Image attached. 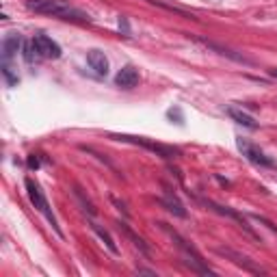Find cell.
Wrapping results in <instances>:
<instances>
[{
  "instance_id": "1",
  "label": "cell",
  "mask_w": 277,
  "mask_h": 277,
  "mask_svg": "<svg viewBox=\"0 0 277 277\" xmlns=\"http://www.w3.org/2000/svg\"><path fill=\"white\" fill-rule=\"evenodd\" d=\"M28 9L42 15H52L61 20H71V22L85 24L89 22V15L80 11L74 5H69L67 0H28Z\"/></svg>"
},
{
  "instance_id": "2",
  "label": "cell",
  "mask_w": 277,
  "mask_h": 277,
  "mask_svg": "<svg viewBox=\"0 0 277 277\" xmlns=\"http://www.w3.org/2000/svg\"><path fill=\"white\" fill-rule=\"evenodd\" d=\"M160 228L165 230L167 234H169V238L176 243V247L182 251V258H184V264L187 266H191V271H195V273H201V275H212L214 271L210 269V266L206 264V260L201 258V253L193 247V245L187 241V238H182V236L176 232V230H171L167 223H160Z\"/></svg>"
},
{
  "instance_id": "3",
  "label": "cell",
  "mask_w": 277,
  "mask_h": 277,
  "mask_svg": "<svg viewBox=\"0 0 277 277\" xmlns=\"http://www.w3.org/2000/svg\"><path fill=\"white\" fill-rule=\"evenodd\" d=\"M113 139H117V141H126V143H135V145H143L145 150L154 152V154H158L160 158H178L180 156V150L178 147H171V145H162V143H154V141H147V139H143V137H130V135H113Z\"/></svg>"
},
{
  "instance_id": "4",
  "label": "cell",
  "mask_w": 277,
  "mask_h": 277,
  "mask_svg": "<svg viewBox=\"0 0 277 277\" xmlns=\"http://www.w3.org/2000/svg\"><path fill=\"white\" fill-rule=\"evenodd\" d=\"M26 193H28V199H30V204H33V206L39 210V212H42L44 214V217L50 221V223H52V228L59 232V225H57V219H54V214L52 212H50V206H48V199L44 197V193H42V189H39L37 187V184L33 182V180H26ZM61 234V232H59Z\"/></svg>"
},
{
  "instance_id": "5",
  "label": "cell",
  "mask_w": 277,
  "mask_h": 277,
  "mask_svg": "<svg viewBox=\"0 0 277 277\" xmlns=\"http://www.w3.org/2000/svg\"><path fill=\"white\" fill-rule=\"evenodd\" d=\"M204 204H206V206L210 208V210H214V212H219V214H223V217H230V219H234L236 223H238L241 225V228L245 230V232H247L249 236H251V238H258V236H255V232L251 230V225L247 223V219H245L243 217V214H238V212H236V210H232L230 206H221V204H217V201H212V199H204Z\"/></svg>"
},
{
  "instance_id": "6",
  "label": "cell",
  "mask_w": 277,
  "mask_h": 277,
  "mask_svg": "<svg viewBox=\"0 0 277 277\" xmlns=\"http://www.w3.org/2000/svg\"><path fill=\"white\" fill-rule=\"evenodd\" d=\"M238 150L243 152V156H247V160H251L253 165H260V167H273V160L266 156V154L260 150V147H255L253 143L249 141H245V139H238Z\"/></svg>"
},
{
  "instance_id": "7",
  "label": "cell",
  "mask_w": 277,
  "mask_h": 277,
  "mask_svg": "<svg viewBox=\"0 0 277 277\" xmlns=\"http://www.w3.org/2000/svg\"><path fill=\"white\" fill-rule=\"evenodd\" d=\"M33 42H35V46H37V50H39V57L42 59H59L61 57V46L54 42L52 37H48V35H44V33H37L35 37H33Z\"/></svg>"
},
{
  "instance_id": "8",
  "label": "cell",
  "mask_w": 277,
  "mask_h": 277,
  "mask_svg": "<svg viewBox=\"0 0 277 277\" xmlns=\"http://www.w3.org/2000/svg\"><path fill=\"white\" fill-rule=\"evenodd\" d=\"M217 253H221V255H225L228 260H232L234 264H238V266H243L245 271H249V273H264L260 266H255L247 255H243V253H238V251H234V249H230V247H217Z\"/></svg>"
},
{
  "instance_id": "9",
  "label": "cell",
  "mask_w": 277,
  "mask_h": 277,
  "mask_svg": "<svg viewBox=\"0 0 277 277\" xmlns=\"http://www.w3.org/2000/svg\"><path fill=\"white\" fill-rule=\"evenodd\" d=\"M20 46H24V39L17 33H9L3 39V63H11V59L17 54Z\"/></svg>"
},
{
  "instance_id": "10",
  "label": "cell",
  "mask_w": 277,
  "mask_h": 277,
  "mask_svg": "<svg viewBox=\"0 0 277 277\" xmlns=\"http://www.w3.org/2000/svg\"><path fill=\"white\" fill-rule=\"evenodd\" d=\"M137 83H139V71L135 65L121 67L115 76V85L121 89H132V87H137Z\"/></svg>"
},
{
  "instance_id": "11",
  "label": "cell",
  "mask_w": 277,
  "mask_h": 277,
  "mask_svg": "<svg viewBox=\"0 0 277 277\" xmlns=\"http://www.w3.org/2000/svg\"><path fill=\"white\" fill-rule=\"evenodd\" d=\"M87 63L98 76H106L108 74V59H106V54L102 52V50H89L87 52Z\"/></svg>"
},
{
  "instance_id": "12",
  "label": "cell",
  "mask_w": 277,
  "mask_h": 277,
  "mask_svg": "<svg viewBox=\"0 0 277 277\" xmlns=\"http://www.w3.org/2000/svg\"><path fill=\"white\" fill-rule=\"evenodd\" d=\"M160 204L162 206H165L169 212H173L176 214V217H187V210H184V206H182V201L176 197V195H173V191H165V197H160Z\"/></svg>"
},
{
  "instance_id": "13",
  "label": "cell",
  "mask_w": 277,
  "mask_h": 277,
  "mask_svg": "<svg viewBox=\"0 0 277 277\" xmlns=\"http://www.w3.org/2000/svg\"><path fill=\"white\" fill-rule=\"evenodd\" d=\"M228 115L236 121V124H241V126H245V128H249V130H255L258 128V121H255L251 115H247L245 110H241V108H236V106H228Z\"/></svg>"
},
{
  "instance_id": "14",
  "label": "cell",
  "mask_w": 277,
  "mask_h": 277,
  "mask_svg": "<svg viewBox=\"0 0 277 277\" xmlns=\"http://www.w3.org/2000/svg\"><path fill=\"white\" fill-rule=\"evenodd\" d=\"M119 230L124 232V234L128 236V238L132 241V245H135V247H139V249H141L143 253H145V255H150V247H147V245H145V241H143V238H139V236H137L135 232H132V230L128 228L126 223H119Z\"/></svg>"
},
{
  "instance_id": "15",
  "label": "cell",
  "mask_w": 277,
  "mask_h": 277,
  "mask_svg": "<svg viewBox=\"0 0 277 277\" xmlns=\"http://www.w3.org/2000/svg\"><path fill=\"white\" fill-rule=\"evenodd\" d=\"M91 228H94V232H96V234L100 236V238H102V241H104V245H106V247H108V251H110L113 255H117V253H119V249H117V245H115V241H113V236H110V234H108L106 230H102V228H100V225H98V223H91Z\"/></svg>"
},
{
  "instance_id": "16",
  "label": "cell",
  "mask_w": 277,
  "mask_h": 277,
  "mask_svg": "<svg viewBox=\"0 0 277 277\" xmlns=\"http://www.w3.org/2000/svg\"><path fill=\"white\" fill-rule=\"evenodd\" d=\"M24 59H26V63H30V65L39 59V50H37L33 39H30V42H24Z\"/></svg>"
},
{
  "instance_id": "17",
  "label": "cell",
  "mask_w": 277,
  "mask_h": 277,
  "mask_svg": "<svg viewBox=\"0 0 277 277\" xmlns=\"http://www.w3.org/2000/svg\"><path fill=\"white\" fill-rule=\"evenodd\" d=\"M76 195H78V197H80V201H83L85 210H87L89 214H96V208H94V204H91V201H87V199L83 197V191H80V189H76Z\"/></svg>"
},
{
  "instance_id": "18",
  "label": "cell",
  "mask_w": 277,
  "mask_h": 277,
  "mask_svg": "<svg viewBox=\"0 0 277 277\" xmlns=\"http://www.w3.org/2000/svg\"><path fill=\"white\" fill-rule=\"evenodd\" d=\"M269 74H271L273 78H277V67H273V69H269Z\"/></svg>"
}]
</instances>
